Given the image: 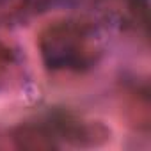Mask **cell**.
Segmentation results:
<instances>
[{
    "label": "cell",
    "mask_w": 151,
    "mask_h": 151,
    "mask_svg": "<svg viewBox=\"0 0 151 151\" xmlns=\"http://www.w3.org/2000/svg\"><path fill=\"white\" fill-rule=\"evenodd\" d=\"M96 132L91 124L64 114L39 117L20 128L18 140L23 147H66L96 144Z\"/></svg>",
    "instance_id": "2"
},
{
    "label": "cell",
    "mask_w": 151,
    "mask_h": 151,
    "mask_svg": "<svg viewBox=\"0 0 151 151\" xmlns=\"http://www.w3.org/2000/svg\"><path fill=\"white\" fill-rule=\"evenodd\" d=\"M41 57L52 71H86L101 55V36L84 18L50 22L39 34Z\"/></svg>",
    "instance_id": "1"
},
{
    "label": "cell",
    "mask_w": 151,
    "mask_h": 151,
    "mask_svg": "<svg viewBox=\"0 0 151 151\" xmlns=\"http://www.w3.org/2000/svg\"><path fill=\"white\" fill-rule=\"evenodd\" d=\"M16 69V55L11 46L0 37V89H2Z\"/></svg>",
    "instance_id": "3"
}]
</instances>
